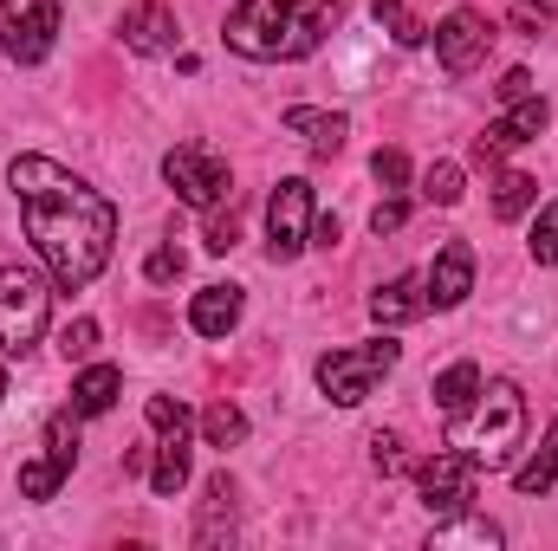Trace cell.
<instances>
[{"label": "cell", "instance_id": "cell-7", "mask_svg": "<svg viewBox=\"0 0 558 551\" xmlns=\"http://www.w3.org/2000/svg\"><path fill=\"white\" fill-rule=\"evenodd\" d=\"M305 247H312V182L286 175L274 188V201H267V260L286 267V260H299Z\"/></svg>", "mask_w": 558, "mask_h": 551}, {"label": "cell", "instance_id": "cell-20", "mask_svg": "<svg viewBox=\"0 0 558 551\" xmlns=\"http://www.w3.org/2000/svg\"><path fill=\"white\" fill-rule=\"evenodd\" d=\"M428 546H435V551H461V546L494 551V546H500V526H494V519H448V526H435V532H428Z\"/></svg>", "mask_w": 558, "mask_h": 551}, {"label": "cell", "instance_id": "cell-37", "mask_svg": "<svg viewBox=\"0 0 558 551\" xmlns=\"http://www.w3.org/2000/svg\"><path fill=\"white\" fill-rule=\"evenodd\" d=\"M312 241H318V247H338V215H325V221H312Z\"/></svg>", "mask_w": 558, "mask_h": 551}, {"label": "cell", "instance_id": "cell-32", "mask_svg": "<svg viewBox=\"0 0 558 551\" xmlns=\"http://www.w3.org/2000/svg\"><path fill=\"white\" fill-rule=\"evenodd\" d=\"M507 20H513L520 33H539V26L553 20V0H507Z\"/></svg>", "mask_w": 558, "mask_h": 551}, {"label": "cell", "instance_id": "cell-11", "mask_svg": "<svg viewBox=\"0 0 558 551\" xmlns=\"http://www.w3.org/2000/svg\"><path fill=\"white\" fill-rule=\"evenodd\" d=\"M487 39H494V33H487V20H481V13H468V7H461V13H448V20L435 26V52H441V72H448V78H468V72L481 65Z\"/></svg>", "mask_w": 558, "mask_h": 551}, {"label": "cell", "instance_id": "cell-36", "mask_svg": "<svg viewBox=\"0 0 558 551\" xmlns=\"http://www.w3.org/2000/svg\"><path fill=\"white\" fill-rule=\"evenodd\" d=\"M500 98H507V105H520V98H533V72H520V65H513V72L500 78Z\"/></svg>", "mask_w": 558, "mask_h": 551}, {"label": "cell", "instance_id": "cell-13", "mask_svg": "<svg viewBox=\"0 0 558 551\" xmlns=\"http://www.w3.org/2000/svg\"><path fill=\"white\" fill-rule=\"evenodd\" d=\"M422 292H428L435 311H454V305L474 292V247H468V241H448V247L435 254L428 279H422Z\"/></svg>", "mask_w": 558, "mask_h": 551}, {"label": "cell", "instance_id": "cell-14", "mask_svg": "<svg viewBox=\"0 0 558 551\" xmlns=\"http://www.w3.org/2000/svg\"><path fill=\"white\" fill-rule=\"evenodd\" d=\"M286 131L305 143L312 156H338L344 137H351V124H344L338 111H312V105H292V111H286Z\"/></svg>", "mask_w": 558, "mask_h": 551}, {"label": "cell", "instance_id": "cell-38", "mask_svg": "<svg viewBox=\"0 0 558 551\" xmlns=\"http://www.w3.org/2000/svg\"><path fill=\"white\" fill-rule=\"evenodd\" d=\"M0 396H7V364H0Z\"/></svg>", "mask_w": 558, "mask_h": 551}, {"label": "cell", "instance_id": "cell-29", "mask_svg": "<svg viewBox=\"0 0 558 551\" xmlns=\"http://www.w3.org/2000/svg\"><path fill=\"white\" fill-rule=\"evenodd\" d=\"M371 175H377L384 188H403V182H410V156H403V149H377V156H371Z\"/></svg>", "mask_w": 558, "mask_h": 551}, {"label": "cell", "instance_id": "cell-1", "mask_svg": "<svg viewBox=\"0 0 558 551\" xmlns=\"http://www.w3.org/2000/svg\"><path fill=\"white\" fill-rule=\"evenodd\" d=\"M13 195H20V228L39 247L46 273L59 292H85L92 279L111 267V241H118V208L78 182L72 169H59L52 156H13L7 169Z\"/></svg>", "mask_w": 558, "mask_h": 551}, {"label": "cell", "instance_id": "cell-16", "mask_svg": "<svg viewBox=\"0 0 558 551\" xmlns=\"http://www.w3.org/2000/svg\"><path fill=\"white\" fill-rule=\"evenodd\" d=\"M124 46L131 52H169L175 46V13L162 7V0H143L124 13Z\"/></svg>", "mask_w": 558, "mask_h": 551}, {"label": "cell", "instance_id": "cell-6", "mask_svg": "<svg viewBox=\"0 0 558 551\" xmlns=\"http://www.w3.org/2000/svg\"><path fill=\"white\" fill-rule=\"evenodd\" d=\"M162 182L189 201V208H221L228 195H234V175H228V162L215 156V149H202V143H182V149H169L162 156Z\"/></svg>", "mask_w": 558, "mask_h": 551}, {"label": "cell", "instance_id": "cell-12", "mask_svg": "<svg viewBox=\"0 0 558 551\" xmlns=\"http://www.w3.org/2000/svg\"><path fill=\"white\" fill-rule=\"evenodd\" d=\"M546 124H553V111H546V98H520L500 124H487L481 137H474V156L481 162H500L507 149H520V143H533V137H546Z\"/></svg>", "mask_w": 558, "mask_h": 551}, {"label": "cell", "instance_id": "cell-35", "mask_svg": "<svg viewBox=\"0 0 558 551\" xmlns=\"http://www.w3.org/2000/svg\"><path fill=\"white\" fill-rule=\"evenodd\" d=\"M403 221H410V201H377V208H371V228H377V234H397Z\"/></svg>", "mask_w": 558, "mask_h": 551}, {"label": "cell", "instance_id": "cell-34", "mask_svg": "<svg viewBox=\"0 0 558 551\" xmlns=\"http://www.w3.org/2000/svg\"><path fill=\"white\" fill-rule=\"evenodd\" d=\"M143 273L156 279V285H169V279H182V254H175V247H156V254H149V267H143Z\"/></svg>", "mask_w": 558, "mask_h": 551}, {"label": "cell", "instance_id": "cell-9", "mask_svg": "<svg viewBox=\"0 0 558 551\" xmlns=\"http://www.w3.org/2000/svg\"><path fill=\"white\" fill-rule=\"evenodd\" d=\"M72 461H78V428H72V415H52V421H46V454L20 467V493H26V500H52V493L65 487Z\"/></svg>", "mask_w": 558, "mask_h": 551}, {"label": "cell", "instance_id": "cell-23", "mask_svg": "<svg viewBox=\"0 0 558 551\" xmlns=\"http://www.w3.org/2000/svg\"><path fill=\"white\" fill-rule=\"evenodd\" d=\"M533 201H539V182H533V175L507 169V175L494 182V215H500V221H520V215H526Z\"/></svg>", "mask_w": 558, "mask_h": 551}, {"label": "cell", "instance_id": "cell-8", "mask_svg": "<svg viewBox=\"0 0 558 551\" xmlns=\"http://www.w3.org/2000/svg\"><path fill=\"white\" fill-rule=\"evenodd\" d=\"M59 33V0H0V46L13 65H39Z\"/></svg>", "mask_w": 558, "mask_h": 551}, {"label": "cell", "instance_id": "cell-15", "mask_svg": "<svg viewBox=\"0 0 558 551\" xmlns=\"http://www.w3.org/2000/svg\"><path fill=\"white\" fill-rule=\"evenodd\" d=\"M189 325L202 338H228L241 325V285H202L195 305H189Z\"/></svg>", "mask_w": 558, "mask_h": 551}, {"label": "cell", "instance_id": "cell-2", "mask_svg": "<svg viewBox=\"0 0 558 551\" xmlns=\"http://www.w3.org/2000/svg\"><path fill=\"white\" fill-rule=\"evenodd\" d=\"M338 0H241L228 13V46L241 59H305L331 33Z\"/></svg>", "mask_w": 558, "mask_h": 551}, {"label": "cell", "instance_id": "cell-18", "mask_svg": "<svg viewBox=\"0 0 558 551\" xmlns=\"http://www.w3.org/2000/svg\"><path fill=\"white\" fill-rule=\"evenodd\" d=\"M149 487H156V500H175L189 487V434H162L156 467H149Z\"/></svg>", "mask_w": 558, "mask_h": 551}, {"label": "cell", "instance_id": "cell-24", "mask_svg": "<svg viewBox=\"0 0 558 551\" xmlns=\"http://www.w3.org/2000/svg\"><path fill=\"white\" fill-rule=\"evenodd\" d=\"M371 20H377V26H384L397 46H422V39H428V26H422L403 0H377V7H371Z\"/></svg>", "mask_w": 558, "mask_h": 551}, {"label": "cell", "instance_id": "cell-17", "mask_svg": "<svg viewBox=\"0 0 558 551\" xmlns=\"http://www.w3.org/2000/svg\"><path fill=\"white\" fill-rule=\"evenodd\" d=\"M422 311H428V292H422L416 273H397L390 285L371 292V318H377V325H410V318H422Z\"/></svg>", "mask_w": 558, "mask_h": 551}, {"label": "cell", "instance_id": "cell-27", "mask_svg": "<svg viewBox=\"0 0 558 551\" xmlns=\"http://www.w3.org/2000/svg\"><path fill=\"white\" fill-rule=\"evenodd\" d=\"M533 260H539V267H558V201L533 221Z\"/></svg>", "mask_w": 558, "mask_h": 551}, {"label": "cell", "instance_id": "cell-10", "mask_svg": "<svg viewBox=\"0 0 558 551\" xmlns=\"http://www.w3.org/2000/svg\"><path fill=\"white\" fill-rule=\"evenodd\" d=\"M474 480H481V467H474L468 454H454V448L416 467V487H422V506H428V513H468Z\"/></svg>", "mask_w": 558, "mask_h": 551}, {"label": "cell", "instance_id": "cell-30", "mask_svg": "<svg viewBox=\"0 0 558 551\" xmlns=\"http://www.w3.org/2000/svg\"><path fill=\"white\" fill-rule=\"evenodd\" d=\"M59 351H65L72 364H85V357L98 351V325H92V318H78V325H65V338H59Z\"/></svg>", "mask_w": 558, "mask_h": 551}, {"label": "cell", "instance_id": "cell-33", "mask_svg": "<svg viewBox=\"0 0 558 551\" xmlns=\"http://www.w3.org/2000/svg\"><path fill=\"white\" fill-rule=\"evenodd\" d=\"M234 241H241V215L228 208V215L208 221V254H234Z\"/></svg>", "mask_w": 558, "mask_h": 551}, {"label": "cell", "instance_id": "cell-26", "mask_svg": "<svg viewBox=\"0 0 558 551\" xmlns=\"http://www.w3.org/2000/svg\"><path fill=\"white\" fill-rule=\"evenodd\" d=\"M422 195L435 201V208H454L468 188H461V169L454 162H428V175H422Z\"/></svg>", "mask_w": 558, "mask_h": 551}, {"label": "cell", "instance_id": "cell-28", "mask_svg": "<svg viewBox=\"0 0 558 551\" xmlns=\"http://www.w3.org/2000/svg\"><path fill=\"white\" fill-rule=\"evenodd\" d=\"M149 428L156 434H189V409L175 396H149Z\"/></svg>", "mask_w": 558, "mask_h": 551}, {"label": "cell", "instance_id": "cell-3", "mask_svg": "<svg viewBox=\"0 0 558 551\" xmlns=\"http://www.w3.org/2000/svg\"><path fill=\"white\" fill-rule=\"evenodd\" d=\"M520 441H526V396H520V383H481L468 409L448 415V448L468 454L487 474L507 467Z\"/></svg>", "mask_w": 558, "mask_h": 551}, {"label": "cell", "instance_id": "cell-22", "mask_svg": "<svg viewBox=\"0 0 558 551\" xmlns=\"http://www.w3.org/2000/svg\"><path fill=\"white\" fill-rule=\"evenodd\" d=\"M474 390H481V370H474V364H448V370L435 377V409H441V415L468 409V403H474Z\"/></svg>", "mask_w": 558, "mask_h": 551}, {"label": "cell", "instance_id": "cell-25", "mask_svg": "<svg viewBox=\"0 0 558 551\" xmlns=\"http://www.w3.org/2000/svg\"><path fill=\"white\" fill-rule=\"evenodd\" d=\"M202 434H208V448H241V441H247V415L234 409V403H208Z\"/></svg>", "mask_w": 558, "mask_h": 551}, {"label": "cell", "instance_id": "cell-19", "mask_svg": "<svg viewBox=\"0 0 558 551\" xmlns=\"http://www.w3.org/2000/svg\"><path fill=\"white\" fill-rule=\"evenodd\" d=\"M118 390H124V377H118L111 364H92V370L72 383V415H105L118 403Z\"/></svg>", "mask_w": 558, "mask_h": 551}, {"label": "cell", "instance_id": "cell-5", "mask_svg": "<svg viewBox=\"0 0 558 551\" xmlns=\"http://www.w3.org/2000/svg\"><path fill=\"white\" fill-rule=\"evenodd\" d=\"M397 357H403V344H390V338L351 344V351H325V357H318V390H325L338 409H357V403L397 370Z\"/></svg>", "mask_w": 558, "mask_h": 551}, {"label": "cell", "instance_id": "cell-31", "mask_svg": "<svg viewBox=\"0 0 558 551\" xmlns=\"http://www.w3.org/2000/svg\"><path fill=\"white\" fill-rule=\"evenodd\" d=\"M371 467L390 480V474H403V434H371Z\"/></svg>", "mask_w": 558, "mask_h": 551}, {"label": "cell", "instance_id": "cell-21", "mask_svg": "<svg viewBox=\"0 0 558 551\" xmlns=\"http://www.w3.org/2000/svg\"><path fill=\"white\" fill-rule=\"evenodd\" d=\"M553 480H558V421L546 428V441H539V454H533V461H526V467L513 474V487H520L526 500H539V493H546Z\"/></svg>", "mask_w": 558, "mask_h": 551}, {"label": "cell", "instance_id": "cell-4", "mask_svg": "<svg viewBox=\"0 0 558 551\" xmlns=\"http://www.w3.org/2000/svg\"><path fill=\"white\" fill-rule=\"evenodd\" d=\"M46 318H52V279L33 267H0V351L26 357L46 338Z\"/></svg>", "mask_w": 558, "mask_h": 551}]
</instances>
